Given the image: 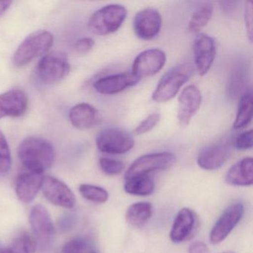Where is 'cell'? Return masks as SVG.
<instances>
[{"label":"cell","mask_w":253,"mask_h":253,"mask_svg":"<svg viewBox=\"0 0 253 253\" xmlns=\"http://www.w3.org/2000/svg\"><path fill=\"white\" fill-rule=\"evenodd\" d=\"M18 158L27 171L43 173L51 168L54 161L52 144L45 139L29 137L23 140L17 150Z\"/></svg>","instance_id":"6da1fadb"},{"label":"cell","mask_w":253,"mask_h":253,"mask_svg":"<svg viewBox=\"0 0 253 253\" xmlns=\"http://www.w3.org/2000/svg\"><path fill=\"white\" fill-rule=\"evenodd\" d=\"M191 63H181L169 71L163 76L155 88L152 99L157 103H164L172 100L180 88L189 81L193 73Z\"/></svg>","instance_id":"7a4b0ae2"},{"label":"cell","mask_w":253,"mask_h":253,"mask_svg":"<svg viewBox=\"0 0 253 253\" xmlns=\"http://www.w3.org/2000/svg\"><path fill=\"white\" fill-rule=\"evenodd\" d=\"M127 10L124 5L111 4L100 8L90 17L88 23L89 32L105 36L116 32L125 21Z\"/></svg>","instance_id":"3957f363"},{"label":"cell","mask_w":253,"mask_h":253,"mask_svg":"<svg viewBox=\"0 0 253 253\" xmlns=\"http://www.w3.org/2000/svg\"><path fill=\"white\" fill-rule=\"evenodd\" d=\"M54 37L48 31H38L27 37L19 45L13 57L17 67H23L45 54L52 46Z\"/></svg>","instance_id":"277c9868"},{"label":"cell","mask_w":253,"mask_h":253,"mask_svg":"<svg viewBox=\"0 0 253 253\" xmlns=\"http://www.w3.org/2000/svg\"><path fill=\"white\" fill-rule=\"evenodd\" d=\"M30 223L40 253H51L54 248V227L49 212L45 207L36 205L30 214Z\"/></svg>","instance_id":"5b68a950"},{"label":"cell","mask_w":253,"mask_h":253,"mask_svg":"<svg viewBox=\"0 0 253 253\" xmlns=\"http://www.w3.org/2000/svg\"><path fill=\"white\" fill-rule=\"evenodd\" d=\"M71 70L67 55L60 51L45 54L38 63V75L42 82L57 84L64 80Z\"/></svg>","instance_id":"8992f818"},{"label":"cell","mask_w":253,"mask_h":253,"mask_svg":"<svg viewBox=\"0 0 253 253\" xmlns=\"http://www.w3.org/2000/svg\"><path fill=\"white\" fill-rule=\"evenodd\" d=\"M176 162V157L170 152H158L143 155L130 166L125 173L126 180L146 176L152 171L167 169Z\"/></svg>","instance_id":"52a82bcc"},{"label":"cell","mask_w":253,"mask_h":253,"mask_svg":"<svg viewBox=\"0 0 253 253\" xmlns=\"http://www.w3.org/2000/svg\"><path fill=\"white\" fill-rule=\"evenodd\" d=\"M97 149L103 153L122 155L129 152L134 146L132 136L125 130L108 128L100 131L96 138Z\"/></svg>","instance_id":"ba28073f"},{"label":"cell","mask_w":253,"mask_h":253,"mask_svg":"<svg viewBox=\"0 0 253 253\" xmlns=\"http://www.w3.org/2000/svg\"><path fill=\"white\" fill-rule=\"evenodd\" d=\"M244 212L242 203L236 202L229 205L211 229L210 235L211 244H220L224 241L242 218Z\"/></svg>","instance_id":"9c48e42d"},{"label":"cell","mask_w":253,"mask_h":253,"mask_svg":"<svg viewBox=\"0 0 253 253\" xmlns=\"http://www.w3.org/2000/svg\"><path fill=\"white\" fill-rule=\"evenodd\" d=\"M167 62L164 51L158 48H151L139 54L134 59L131 73L138 78H148L158 74Z\"/></svg>","instance_id":"30bf717a"},{"label":"cell","mask_w":253,"mask_h":253,"mask_svg":"<svg viewBox=\"0 0 253 253\" xmlns=\"http://www.w3.org/2000/svg\"><path fill=\"white\" fill-rule=\"evenodd\" d=\"M42 192L49 202L57 207L72 209L76 204V197L69 186L51 176L43 178Z\"/></svg>","instance_id":"8fae6325"},{"label":"cell","mask_w":253,"mask_h":253,"mask_svg":"<svg viewBox=\"0 0 253 253\" xmlns=\"http://www.w3.org/2000/svg\"><path fill=\"white\" fill-rule=\"evenodd\" d=\"M162 27V17L154 8H145L138 11L134 17V33L140 39L151 41L158 36Z\"/></svg>","instance_id":"7c38bea8"},{"label":"cell","mask_w":253,"mask_h":253,"mask_svg":"<svg viewBox=\"0 0 253 253\" xmlns=\"http://www.w3.org/2000/svg\"><path fill=\"white\" fill-rule=\"evenodd\" d=\"M202 95L198 87L194 85L186 86L178 97L177 121L181 128L189 126L201 106Z\"/></svg>","instance_id":"4fadbf2b"},{"label":"cell","mask_w":253,"mask_h":253,"mask_svg":"<svg viewBox=\"0 0 253 253\" xmlns=\"http://www.w3.org/2000/svg\"><path fill=\"white\" fill-rule=\"evenodd\" d=\"M194 58L198 73L204 76L211 69L216 56L215 42L208 35L201 34L194 42Z\"/></svg>","instance_id":"5bb4252c"},{"label":"cell","mask_w":253,"mask_h":253,"mask_svg":"<svg viewBox=\"0 0 253 253\" xmlns=\"http://www.w3.org/2000/svg\"><path fill=\"white\" fill-rule=\"evenodd\" d=\"M29 106L27 94L20 89H12L0 94V119L20 118L25 115Z\"/></svg>","instance_id":"9a60e30c"},{"label":"cell","mask_w":253,"mask_h":253,"mask_svg":"<svg viewBox=\"0 0 253 253\" xmlns=\"http://www.w3.org/2000/svg\"><path fill=\"white\" fill-rule=\"evenodd\" d=\"M139 81L132 73L124 72L100 78L94 83V88L100 94L112 95L134 86Z\"/></svg>","instance_id":"2e32d148"},{"label":"cell","mask_w":253,"mask_h":253,"mask_svg":"<svg viewBox=\"0 0 253 253\" xmlns=\"http://www.w3.org/2000/svg\"><path fill=\"white\" fill-rule=\"evenodd\" d=\"M198 217L193 210L183 208L175 216L170 232V239L175 244L183 242L192 236L196 229Z\"/></svg>","instance_id":"e0dca14e"},{"label":"cell","mask_w":253,"mask_h":253,"mask_svg":"<svg viewBox=\"0 0 253 253\" xmlns=\"http://www.w3.org/2000/svg\"><path fill=\"white\" fill-rule=\"evenodd\" d=\"M42 173L27 171L21 173L15 182L17 197L24 203H30L35 199L43 182Z\"/></svg>","instance_id":"ac0fdd59"},{"label":"cell","mask_w":253,"mask_h":253,"mask_svg":"<svg viewBox=\"0 0 253 253\" xmlns=\"http://www.w3.org/2000/svg\"><path fill=\"white\" fill-rule=\"evenodd\" d=\"M69 116L73 126L80 130L91 129L101 121L98 111L88 103H80L74 106Z\"/></svg>","instance_id":"d6986e66"},{"label":"cell","mask_w":253,"mask_h":253,"mask_svg":"<svg viewBox=\"0 0 253 253\" xmlns=\"http://www.w3.org/2000/svg\"><path fill=\"white\" fill-rule=\"evenodd\" d=\"M229 150L224 144H213L203 149L198 154L197 163L203 169L216 170L220 168L229 158Z\"/></svg>","instance_id":"ffe728a7"},{"label":"cell","mask_w":253,"mask_h":253,"mask_svg":"<svg viewBox=\"0 0 253 253\" xmlns=\"http://www.w3.org/2000/svg\"><path fill=\"white\" fill-rule=\"evenodd\" d=\"M225 180L232 186H251L253 183V158H244L232 166L226 173Z\"/></svg>","instance_id":"44dd1931"},{"label":"cell","mask_w":253,"mask_h":253,"mask_svg":"<svg viewBox=\"0 0 253 253\" xmlns=\"http://www.w3.org/2000/svg\"><path fill=\"white\" fill-rule=\"evenodd\" d=\"M152 215V207L147 202L131 204L126 212V220L134 228H141L149 221Z\"/></svg>","instance_id":"7402d4cb"},{"label":"cell","mask_w":253,"mask_h":253,"mask_svg":"<svg viewBox=\"0 0 253 253\" xmlns=\"http://www.w3.org/2000/svg\"><path fill=\"white\" fill-rule=\"evenodd\" d=\"M124 189L130 195L148 196L153 193L155 183L149 176H140L126 180Z\"/></svg>","instance_id":"603a6c76"},{"label":"cell","mask_w":253,"mask_h":253,"mask_svg":"<svg viewBox=\"0 0 253 253\" xmlns=\"http://www.w3.org/2000/svg\"><path fill=\"white\" fill-rule=\"evenodd\" d=\"M253 118V97L251 92H246L241 96L238 104V113L233 124L235 129L245 128Z\"/></svg>","instance_id":"cb8c5ba5"},{"label":"cell","mask_w":253,"mask_h":253,"mask_svg":"<svg viewBox=\"0 0 253 253\" xmlns=\"http://www.w3.org/2000/svg\"><path fill=\"white\" fill-rule=\"evenodd\" d=\"M213 5L210 2H205L197 8L196 11L192 14L189 23V32L192 33H198L202 30L212 17Z\"/></svg>","instance_id":"d4e9b609"},{"label":"cell","mask_w":253,"mask_h":253,"mask_svg":"<svg viewBox=\"0 0 253 253\" xmlns=\"http://www.w3.org/2000/svg\"><path fill=\"white\" fill-rule=\"evenodd\" d=\"M36 243L35 239L28 232L19 234L8 248L10 253H35Z\"/></svg>","instance_id":"484cf974"},{"label":"cell","mask_w":253,"mask_h":253,"mask_svg":"<svg viewBox=\"0 0 253 253\" xmlns=\"http://www.w3.org/2000/svg\"><path fill=\"white\" fill-rule=\"evenodd\" d=\"M81 195L88 201L103 204L109 199V193L106 189L100 186L91 184H81L79 187Z\"/></svg>","instance_id":"4316f807"},{"label":"cell","mask_w":253,"mask_h":253,"mask_svg":"<svg viewBox=\"0 0 253 253\" xmlns=\"http://www.w3.org/2000/svg\"><path fill=\"white\" fill-rule=\"evenodd\" d=\"M63 253H92L91 241L84 237H77L68 241L63 248Z\"/></svg>","instance_id":"83f0119b"},{"label":"cell","mask_w":253,"mask_h":253,"mask_svg":"<svg viewBox=\"0 0 253 253\" xmlns=\"http://www.w3.org/2000/svg\"><path fill=\"white\" fill-rule=\"evenodd\" d=\"M11 167V155L8 141L3 133L0 131V175L9 171Z\"/></svg>","instance_id":"f1b7e54d"},{"label":"cell","mask_w":253,"mask_h":253,"mask_svg":"<svg viewBox=\"0 0 253 253\" xmlns=\"http://www.w3.org/2000/svg\"><path fill=\"white\" fill-rule=\"evenodd\" d=\"M99 164L102 171L109 175H118L124 169V164L123 162L112 158H100Z\"/></svg>","instance_id":"f546056e"},{"label":"cell","mask_w":253,"mask_h":253,"mask_svg":"<svg viewBox=\"0 0 253 253\" xmlns=\"http://www.w3.org/2000/svg\"><path fill=\"white\" fill-rule=\"evenodd\" d=\"M160 120H161V115L159 114L154 113L149 115L135 128L134 134L136 135H142V134L149 132L151 130L153 129L156 126L157 124L159 123Z\"/></svg>","instance_id":"4dcf8cb0"},{"label":"cell","mask_w":253,"mask_h":253,"mask_svg":"<svg viewBox=\"0 0 253 253\" xmlns=\"http://www.w3.org/2000/svg\"><path fill=\"white\" fill-rule=\"evenodd\" d=\"M253 131H244L237 136L234 141V146L238 150H247L253 148Z\"/></svg>","instance_id":"1f68e13d"},{"label":"cell","mask_w":253,"mask_h":253,"mask_svg":"<svg viewBox=\"0 0 253 253\" xmlns=\"http://www.w3.org/2000/svg\"><path fill=\"white\" fill-rule=\"evenodd\" d=\"M253 5L252 1L244 2V22L250 42L253 41Z\"/></svg>","instance_id":"d6a6232c"},{"label":"cell","mask_w":253,"mask_h":253,"mask_svg":"<svg viewBox=\"0 0 253 253\" xmlns=\"http://www.w3.org/2000/svg\"><path fill=\"white\" fill-rule=\"evenodd\" d=\"M94 45V41L91 38H83L78 40L75 44V49L79 54H87Z\"/></svg>","instance_id":"836d02e7"},{"label":"cell","mask_w":253,"mask_h":253,"mask_svg":"<svg viewBox=\"0 0 253 253\" xmlns=\"http://www.w3.org/2000/svg\"><path fill=\"white\" fill-rule=\"evenodd\" d=\"M189 253H209V249L204 242L194 241L189 245Z\"/></svg>","instance_id":"e575fe53"},{"label":"cell","mask_w":253,"mask_h":253,"mask_svg":"<svg viewBox=\"0 0 253 253\" xmlns=\"http://www.w3.org/2000/svg\"><path fill=\"white\" fill-rule=\"evenodd\" d=\"M11 4H12L11 1H0V17L8 11Z\"/></svg>","instance_id":"d590c367"},{"label":"cell","mask_w":253,"mask_h":253,"mask_svg":"<svg viewBox=\"0 0 253 253\" xmlns=\"http://www.w3.org/2000/svg\"><path fill=\"white\" fill-rule=\"evenodd\" d=\"M0 253H10V251L8 248V249H5V250H0Z\"/></svg>","instance_id":"8d00e7d4"},{"label":"cell","mask_w":253,"mask_h":253,"mask_svg":"<svg viewBox=\"0 0 253 253\" xmlns=\"http://www.w3.org/2000/svg\"><path fill=\"white\" fill-rule=\"evenodd\" d=\"M232 253V252H224V253Z\"/></svg>","instance_id":"74e56055"},{"label":"cell","mask_w":253,"mask_h":253,"mask_svg":"<svg viewBox=\"0 0 253 253\" xmlns=\"http://www.w3.org/2000/svg\"></svg>","instance_id":"f35d334b"}]
</instances>
